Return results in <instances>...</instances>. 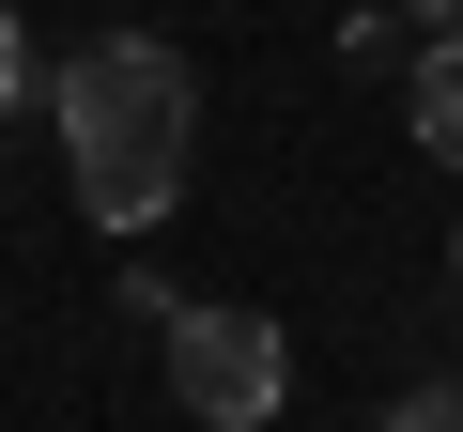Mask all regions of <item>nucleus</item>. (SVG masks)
Instances as JSON below:
<instances>
[{
	"instance_id": "nucleus-1",
	"label": "nucleus",
	"mask_w": 463,
	"mask_h": 432,
	"mask_svg": "<svg viewBox=\"0 0 463 432\" xmlns=\"http://www.w3.org/2000/svg\"><path fill=\"white\" fill-rule=\"evenodd\" d=\"M47 124H62L78 216H109V232H155V216L185 201V155H201V78H185L155 32H93V47L47 78Z\"/></svg>"
},
{
	"instance_id": "nucleus-2",
	"label": "nucleus",
	"mask_w": 463,
	"mask_h": 432,
	"mask_svg": "<svg viewBox=\"0 0 463 432\" xmlns=\"http://www.w3.org/2000/svg\"><path fill=\"white\" fill-rule=\"evenodd\" d=\"M170 401H185L201 432H263V417L294 401V340H279L263 309H170Z\"/></svg>"
},
{
	"instance_id": "nucleus-3",
	"label": "nucleus",
	"mask_w": 463,
	"mask_h": 432,
	"mask_svg": "<svg viewBox=\"0 0 463 432\" xmlns=\"http://www.w3.org/2000/svg\"><path fill=\"white\" fill-rule=\"evenodd\" d=\"M402 124H417L432 170H463V32H417V62H402Z\"/></svg>"
},
{
	"instance_id": "nucleus-4",
	"label": "nucleus",
	"mask_w": 463,
	"mask_h": 432,
	"mask_svg": "<svg viewBox=\"0 0 463 432\" xmlns=\"http://www.w3.org/2000/svg\"><path fill=\"white\" fill-rule=\"evenodd\" d=\"M371 432H463V386H402V401H386Z\"/></svg>"
},
{
	"instance_id": "nucleus-5",
	"label": "nucleus",
	"mask_w": 463,
	"mask_h": 432,
	"mask_svg": "<svg viewBox=\"0 0 463 432\" xmlns=\"http://www.w3.org/2000/svg\"><path fill=\"white\" fill-rule=\"evenodd\" d=\"M32 93V32H16V0H0V108Z\"/></svg>"
},
{
	"instance_id": "nucleus-6",
	"label": "nucleus",
	"mask_w": 463,
	"mask_h": 432,
	"mask_svg": "<svg viewBox=\"0 0 463 432\" xmlns=\"http://www.w3.org/2000/svg\"><path fill=\"white\" fill-rule=\"evenodd\" d=\"M402 16H417V32H463V0H402Z\"/></svg>"
}]
</instances>
